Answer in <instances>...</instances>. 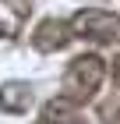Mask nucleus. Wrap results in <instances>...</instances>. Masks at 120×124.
Masks as SVG:
<instances>
[{"label": "nucleus", "mask_w": 120, "mask_h": 124, "mask_svg": "<svg viewBox=\"0 0 120 124\" xmlns=\"http://www.w3.org/2000/svg\"><path fill=\"white\" fill-rule=\"evenodd\" d=\"M102 75H106V67H102V60L95 53H85V57L71 60V67L64 75V96L74 99V103H85L102 85Z\"/></svg>", "instance_id": "f257e3e1"}, {"label": "nucleus", "mask_w": 120, "mask_h": 124, "mask_svg": "<svg viewBox=\"0 0 120 124\" xmlns=\"http://www.w3.org/2000/svg\"><path fill=\"white\" fill-rule=\"evenodd\" d=\"M71 32H78L85 39H95V43H110V39L120 36V18L110 14V11H81V14H74Z\"/></svg>", "instance_id": "f03ea898"}, {"label": "nucleus", "mask_w": 120, "mask_h": 124, "mask_svg": "<svg viewBox=\"0 0 120 124\" xmlns=\"http://www.w3.org/2000/svg\"><path fill=\"white\" fill-rule=\"evenodd\" d=\"M67 39H71V29H67L64 21L46 18L35 32H32V46H35V50H42V53H53V50L67 46Z\"/></svg>", "instance_id": "7ed1b4c3"}, {"label": "nucleus", "mask_w": 120, "mask_h": 124, "mask_svg": "<svg viewBox=\"0 0 120 124\" xmlns=\"http://www.w3.org/2000/svg\"><path fill=\"white\" fill-rule=\"evenodd\" d=\"M39 124H85V117H81V110H78L74 99L56 96L53 103H46V110H42Z\"/></svg>", "instance_id": "20e7f679"}, {"label": "nucleus", "mask_w": 120, "mask_h": 124, "mask_svg": "<svg viewBox=\"0 0 120 124\" xmlns=\"http://www.w3.org/2000/svg\"><path fill=\"white\" fill-rule=\"evenodd\" d=\"M28 106H32V89H28L25 82H11V85H4V92H0V110L25 114Z\"/></svg>", "instance_id": "39448f33"}, {"label": "nucleus", "mask_w": 120, "mask_h": 124, "mask_svg": "<svg viewBox=\"0 0 120 124\" xmlns=\"http://www.w3.org/2000/svg\"><path fill=\"white\" fill-rule=\"evenodd\" d=\"M0 36H4V25H0Z\"/></svg>", "instance_id": "423d86ee"}]
</instances>
